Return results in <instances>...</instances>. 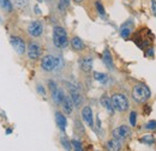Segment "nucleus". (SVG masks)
<instances>
[{"mask_svg": "<svg viewBox=\"0 0 156 151\" xmlns=\"http://www.w3.org/2000/svg\"><path fill=\"white\" fill-rule=\"evenodd\" d=\"M151 96L150 89L144 84H137L132 90V97L137 103H144L147 102Z\"/></svg>", "mask_w": 156, "mask_h": 151, "instance_id": "1", "label": "nucleus"}, {"mask_svg": "<svg viewBox=\"0 0 156 151\" xmlns=\"http://www.w3.org/2000/svg\"><path fill=\"white\" fill-rule=\"evenodd\" d=\"M53 43L57 48H65L69 43L67 41V34L64 28L61 26H54L53 29Z\"/></svg>", "mask_w": 156, "mask_h": 151, "instance_id": "2", "label": "nucleus"}, {"mask_svg": "<svg viewBox=\"0 0 156 151\" xmlns=\"http://www.w3.org/2000/svg\"><path fill=\"white\" fill-rule=\"evenodd\" d=\"M60 65V59L54 55H46L41 60V67L46 72H52Z\"/></svg>", "mask_w": 156, "mask_h": 151, "instance_id": "3", "label": "nucleus"}, {"mask_svg": "<svg viewBox=\"0 0 156 151\" xmlns=\"http://www.w3.org/2000/svg\"><path fill=\"white\" fill-rule=\"evenodd\" d=\"M112 103L114 109L118 112H125L129 108V101L126 96L122 94H115L112 96Z\"/></svg>", "mask_w": 156, "mask_h": 151, "instance_id": "4", "label": "nucleus"}, {"mask_svg": "<svg viewBox=\"0 0 156 151\" xmlns=\"http://www.w3.org/2000/svg\"><path fill=\"white\" fill-rule=\"evenodd\" d=\"M130 135H131V130H130L127 126H125V125L119 126V127H117V128L113 131V137H114L115 139H119L120 142L127 139Z\"/></svg>", "mask_w": 156, "mask_h": 151, "instance_id": "5", "label": "nucleus"}, {"mask_svg": "<svg viewBox=\"0 0 156 151\" xmlns=\"http://www.w3.org/2000/svg\"><path fill=\"white\" fill-rule=\"evenodd\" d=\"M42 31H43V26L39 20H34L28 25V33L33 37H39L42 34Z\"/></svg>", "mask_w": 156, "mask_h": 151, "instance_id": "6", "label": "nucleus"}, {"mask_svg": "<svg viewBox=\"0 0 156 151\" xmlns=\"http://www.w3.org/2000/svg\"><path fill=\"white\" fill-rule=\"evenodd\" d=\"M11 46L13 47V49L18 53V54H24L25 53V43L24 41L20 37H17V36H12L11 37Z\"/></svg>", "mask_w": 156, "mask_h": 151, "instance_id": "7", "label": "nucleus"}, {"mask_svg": "<svg viewBox=\"0 0 156 151\" xmlns=\"http://www.w3.org/2000/svg\"><path fill=\"white\" fill-rule=\"evenodd\" d=\"M40 54H41V47L37 42H31L28 46V57L31 60H36L39 59Z\"/></svg>", "mask_w": 156, "mask_h": 151, "instance_id": "8", "label": "nucleus"}, {"mask_svg": "<svg viewBox=\"0 0 156 151\" xmlns=\"http://www.w3.org/2000/svg\"><path fill=\"white\" fill-rule=\"evenodd\" d=\"M82 118L83 120L87 122V125L89 127H94V116H93V111L90 107H84L82 111Z\"/></svg>", "mask_w": 156, "mask_h": 151, "instance_id": "9", "label": "nucleus"}, {"mask_svg": "<svg viewBox=\"0 0 156 151\" xmlns=\"http://www.w3.org/2000/svg\"><path fill=\"white\" fill-rule=\"evenodd\" d=\"M79 66H80V68H82L84 72L91 71V68H93V59L89 57L80 59V60H79Z\"/></svg>", "mask_w": 156, "mask_h": 151, "instance_id": "10", "label": "nucleus"}, {"mask_svg": "<svg viewBox=\"0 0 156 151\" xmlns=\"http://www.w3.org/2000/svg\"><path fill=\"white\" fill-rule=\"evenodd\" d=\"M61 104H62V108H64V112L66 114H71L72 113V111H73V101H72V98L71 97H67V96H65V98L62 100V102H61Z\"/></svg>", "mask_w": 156, "mask_h": 151, "instance_id": "11", "label": "nucleus"}, {"mask_svg": "<svg viewBox=\"0 0 156 151\" xmlns=\"http://www.w3.org/2000/svg\"><path fill=\"white\" fill-rule=\"evenodd\" d=\"M55 121H57V125H58V127L61 131H64L66 128L67 121H66V118L64 116V114H61L60 112H57L55 113Z\"/></svg>", "mask_w": 156, "mask_h": 151, "instance_id": "12", "label": "nucleus"}, {"mask_svg": "<svg viewBox=\"0 0 156 151\" xmlns=\"http://www.w3.org/2000/svg\"><path fill=\"white\" fill-rule=\"evenodd\" d=\"M52 98H53V101L55 102V103H61L62 102V100L65 98V95H64V91L61 90V89H59L57 88L55 90H53L52 91Z\"/></svg>", "mask_w": 156, "mask_h": 151, "instance_id": "13", "label": "nucleus"}, {"mask_svg": "<svg viewBox=\"0 0 156 151\" xmlns=\"http://www.w3.org/2000/svg\"><path fill=\"white\" fill-rule=\"evenodd\" d=\"M101 104L109 112V113H114V107H113V103H112V98H108L106 96H103L101 98Z\"/></svg>", "mask_w": 156, "mask_h": 151, "instance_id": "14", "label": "nucleus"}, {"mask_svg": "<svg viewBox=\"0 0 156 151\" xmlns=\"http://www.w3.org/2000/svg\"><path fill=\"white\" fill-rule=\"evenodd\" d=\"M71 98H72V101H73L75 107H77V108H78V107H80L83 98H82L80 94L78 93L76 89H72V90H71Z\"/></svg>", "mask_w": 156, "mask_h": 151, "instance_id": "15", "label": "nucleus"}, {"mask_svg": "<svg viewBox=\"0 0 156 151\" xmlns=\"http://www.w3.org/2000/svg\"><path fill=\"white\" fill-rule=\"evenodd\" d=\"M107 148H108L109 150L118 151V150H120V149H121V143H120V140H119V139L113 138V139L108 140V143H107Z\"/></svg>", "mask_w": 156, "mask_h": 151, "instance_id": "16", "label": "nucleus"}, {"mask_svg": "<svg viewBox=\"0 0 156 151\" xmlns=\"http://www.w3.org/2000/svg\"><path fill=\"white\" fill-rule=\"evenodd\" d=\"M102 59H103L105 65H106L109 70H112V68H113V60H112V55H111L109 51L106 49V51L103 52V57H102Z\"/></svg>", "mask_w": 156, "mask_h": 151, "instance_id": "17", "label": "nucleus"}, {"mask_svg": "<svg viewBox=\"0 0 156 151\" xmlns=\"http://www.w3.org/2000/svg\"><path fill=\"white\" fill-rule=\"evenodd\" d=\"M71 44H72V48L75 51H82L84 48V43L83 41L80 40L79 37H73L71 40Z\"/></svg>", "mask_w": 156, "mask_h": 151, "instance_id": "18", "label": "nucleus"}, {"mask_svg": "<svg viewBox=\"0 0 156 151\" xmlns=\"http://www.w3.org/2000/svg\"><path fill=\"white\" fill-rule=\"evenodd\" d=\"M120 35L122 38H127L131 35V26H129V24H124L120 28Z\"/></svg>", "mask_w": 156, "mask_h": 151, "instance_id": "19", "label": "nucleus"}, {"mask_svg": "<svg viewBox=\"0 0 156 151\" xmlns=\"http://www.w3.org/2000/svg\"><path fill=\"white\" fill-rule=\"evenodd\" d=\"M0 7L7 12L12 11V2L10 0H0Z\"/></svg>", "mask_w": 156, "mask_h": 151, "instance_id": "20", "label": "nucleus"}, {"mask_svg": "<svg viewBox=\"0 0 156 151\" xmlns=\"http://www.w3.org/2000/svg\"><path fill=\"white\" fill-rule=\"evenodd\" d=\"M94 78H95L98 82L102 83V84H106V83H107V80H108L107 75L101 73V72H94Z\"/></svg>", "mask_w": 156, "mask_h": 151, "instance_id": "21", "label": "nucleus"}, {"mask_svg": "<svg viewBox=\"0 0 156 151\" xmlns=\"http://www.w3.org/2000/svg\"><path fill=\"white\" fill-rule=\"evenodd\" d=\"M29 1H30V0H12V2H13L18 9H23V7L28 6Z\"/></svg>", "mask_w": 156, "mask_h": 151, "instance_id": "22", "label": "nucleus"}, {"mask_svg": "<svg viewBox=\"0 0 156 151\" xmlns=\"http://www.w3.org/2000/svg\"><path fill=\"white\" fill-rule=\"evenodd\" d=\"M140 143H144V144H148V145H151L154 143V137L153 135H144L142 139H139Z\"/></svg>", "mask_w": 156, "mask_h": 151, "instance_id": "23", "label": "nucleus"}, {"mask_svg": "<svg viewBox=\"0 0 156 151\" xmlns=\"http://www.w3.org/2000/svg\"><path fill=\"white\" fill-rule=\"evenodd\" d=\"M71 144H72V143H70V142H69V140H67L65 137H62V138H61V145H62V146H64L66 150H71V149H72Z\"/></svg>", "mask_w": 156, "mask_h": 151, "instance_id": "24", "label": "nucleus"}, {"mask_svg": "<svg viewBox=\"0 0 156 151\" xmlns=\"http://www.w3.org/2000/svg\"><path fill=\"white\" fill-rule=\"evenodd\" d=\"M70 4V0H60L59 1V10L60 11H64Z\"/></svg>", "mask_w": 156, "mask_h": 151, "instance_id": "25", "label": "nucleus"}, {"mask_svg": "<svg viewBox=\"0 0 156 151\" xmlns=\"http://www.w3.org/2000/svg\"><path fill=\"white\" fill-rule=\"evenodd\" d=\"M145 128H147V130H150V131H155L156 130V121L155 120L149 121V122L145 125Z\"/></svg>", "mask_w": 156, "mask_h": 151, "instance_id": "26", "label": "nucleus"}, {"mask_svg": "<svg viewBox=\"0 0 156 151\" xmlns=\"http://www.w3.org/2000/svg\"><path fill=\"white\" fill-rule=\"evenodd\" d=\"M136 116L137 114L135 113V112H131L130 113V124H131V126H136Z\"/></svg>", "mask_w": 156, "mask_h": 151, "instance_id": "27", "label": "nucleus"}, {"mask_svg": "<svg viewBox=\"0 0 156 151\" xmlns=\"http://www.w3.org/2000/svg\"><path fill=\"white\" fill-rule=\"evenodd\" d=\"M71 143H72V145H73V149H75V150H77V151L82 150V145H80V143H79L78 140H72Z\"/></svg>", "mask_w": 156, "mask_h": 151, "instance_id": "28", "label": "nucleus"}, {"mask_svg": "<svg viewBox=\"0 0 156 151\" xmlns=\"http://www.w3.org/2000/svg\"><path fill=\"white\" fill-rule=\"evenodd\" d=\"M96 7H98V13H100L101 16H105V9H103V6L101 5V2H100V1H98V2H96Z\"/></svg>", "mask_w": 156, "mask_h": 151, "instance_id": "29", "label": "nucleus"}, {"mask_svg": "<svg viewBox=\"0 0 156 151\" xmlns=\"http://www.w3.org/2000/svg\"><path fill=\"white\" fill-rule=\"evenodd\" d=\"M37 93L41 94V95L46 94V91H44V89H43V86H42V85H37Z\"/></svg>", "mask_w": 156, "mask_h": 151, "instance_id": "30", "label": "nucleus"}, {"mask_svg": "<svg viewBox=\"0 0 156 151\" xmlns=\"http://www.w3.org/2000/svg\"><path fill=\"white\" fill-rule=\"evenodd\" d=\"M49 89H51V91L55 90V89H57V85H55V83H53V82H49Z\"/></svg>", "mask_w": 156, "mask_h": 151, "instance_id": "31", "label": "nucleus"}, {"mask_svg": "<svg viewBox=\"0 0 156 151\" xmlns=\"http://www.w3.org/2000/svg\"><path fill=\"white\" fill-rule=\"evenodd\" d=\"M151 6H153V12H154V15L156 16V1H155V0H153Z\"/></svg>", "mask_w": 156, "mask_h": 151, "instance_id": "32", "label": "nucleus"}, {"mask_svg": "<svg viewBox=\"0 0 156 151\" xmlns=\"http://www.w3.org/2000/svg\"><path fill=\"white\" fill-rule=\"evenodd\" d=\"M12 132V130H10V128H9V130H7V131H6V133H7V134H10V133Z\"/></svg>", "mask_w": 156, "mask_h": 151, "instance_id": "33", "label": "nucleus"}, {"mask_svg": "<svg viewBox=\"0 0 156 151\" xmlns=\"http://www.w3.org/2000/svg\"><path fill=\"white\" fill-rule=\"evenodd\" d=\"M75 2H80V1H83V0H73Z\"/></svg>", "mask_w": 156, "mask_h": 151, "instance_id": "34", "label": "nucleus"}]
</instances>
